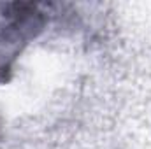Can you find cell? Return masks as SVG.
<instances>
[{
  "label": "cell",
  "mask_w": 151,
  "mask_h": 149,
  "mask_svg": "<svg viewBox=\"0 0 151 149\" xmlns=\"http://www.w3.org/2000/svg\"><path fill=\"white\" fill-rule=\"evenodd\" d=\"M53 4L0 2V82L11 79L23 49L37 39L49 23Z\"/></svg>",
  "instance_id": "cell-1"
}]
</instances>
